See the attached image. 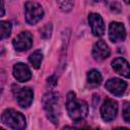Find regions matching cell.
I'll return each mask as SVG.
<instances>
[{
    "label": "cell",
    "mask_w": 130,
    "mask_h": 130,
    "mask_svg": "<svg viewBox=\"0 0 130 130\" xmlns=\"http://www.w3.org/2000/svg\"><path fill=\"white\" fill-rule=\"evenodd\" d=\"M88 24L91 28V32L95 37H102L105 32V23L102 16L99 13L91 12L88 14Z\"/></svg>",
    "instance_id": "8"
},
{
    "label": "cell",
    "mask_w": 130,
    "mask_h": 130,
    "mask_svg": "<svg viewBox=\"0 0 130 130\" xmlns=\"http://www.w3.org/2000/svg\"><path fill=\"white\" fill-rule=\"evenodd\" d=\"M12 73H13L14 78L19 82H25L31 78V72H30L29 67L26 64L21 63V62L16 63L13 66Z\"/></svg>",
    "instance_id": "11"
},
{
    "label": "cell",
    "mask_w": 130,
    "mask_h": 130,
    "mask_svg": "<svg viewBox=\"0 0 130 130\" xmlns=\"http://www.w3.org/2000/svg\"><path fill=\"white\" fill-rule=\"evenodd\" d=\"M25 20L28 24L34 25L38 23L44 16V10L41 4L34 1H27L24 5Z\"/></svg>",
    "instance_id": "4"
},
{
    "label": "cell",
    "mask_w": 130,
    "mask_h": 130,
    "mask_svg": "<svg viewBox=\"0 0 130 130\" xmlns=\"http://www.w3.org/2000/svg\"><path fill=\"white\" fill-rule=\"evenodd\" d=\"M43 107L46 112L47 118L55 125L58 124L59 121V114H60V108H59V95L57 92L49 91L43 96Z\"/></svg>",
    "instance_id": "2"
},
{
    "label": "cell",
    "mask_w": 130,
    "mask_h": 130,
    "mask_svg": "<svg viewBox=\"0 0 130 130\" xmlns=\"http://www.w3.org/2000/svg\"><path fill=\"white\" fill-rule=\"evenodd\" d=\"M126 38V29L123 23L112 21L109 25V39L113 43H119Z\"/></svg>",
    "instance_id": "7"
},
{
    "label": "cell",
    "mask_w": 130,
    "mask_h": 130,
    "mask_svg": "<svg viewBox=\"0 0 130 130\" xmlns=\"http://www.w3.org/2000/svg\"><path fill=\"white\" fill-rule=\"evenodd\" d=\"M118 113V104L112 99H106L101 107V116L105 122L113 121Z\"/></svg>",
    "instance_id": "5"
},
{
    "label": "cell",
    "mask_w": 130,
    "mask_h": 130,
    "mask_svg": "<svg viewBox=\"0 0 130 130\" xmlns=\"http://www.w3.org/2000/svg\"><path fill=\"white\" fill-rule=\"evenodd\" d=\"M110 56V49L104 40L98 41L92 47V57L95 61H104Z\"/></svg>",
    "instance_id": "12"
},
{
    "label": "cell",
    "mask_w": 130,
    "mask_h": 130,
    "mask_svg": "<svg viewBox=\"0 0 130 130\" xmlns=\"http://www.w3.org/2000/svg\"><path fill=\"white\" fill-rule=\"evenodd\" d=\"M122 116L123 119L126 123L130 124V103L126 102L123 106V110H122Z\"/></svg>",
    "instance_id": "19"
},
{
    "label": "cell",
    "mask_w": 130,
    "mask_h": 130,
    "mask_svg": "<svg viewBox=\"0 0 130 130\" xmlns=\"http://www.w3.org/2000/svg\"><path fill=\"white\" fill-rule=\"evenodd\" d=\"M94 1H101V0H94Z\"/></svg>",
    "instance_id": "22"
},
{
    "label": "cell",
    "mask_w": 130,
    "mask_h": 130,
    "mask_svg": "<svg viewBox=\"0 0 130 130\" xmlns=\"http://www.w3.org/2000/svg\"><path fill=\"white\" fill-rule=\"evenodd\" d=\"M105 87L112 94L120 96V95H122L124 93V91H125V89L127 87V83L124 80L120 79V78L114 77V78H110V79H108L106 81Z\"/></svg>",
    "instance_id": "10"
},
{
    "label": "cell",
    "mask_w": 130,
    "mask_h": 130,
    "mask_svg": "<svg viewBox=\"0 0 130 130\" xmlns=\"http://www.w3.org/2000/svg\"><path fill=\"white\" fill-rule=\"evenodd\" d=\"M42 61H43V53L41 52V50H37L35 51L34 53H31L28 57V62L30 63V65L38 69L40 68L41 64H42Z\"/></svg>",
    "instance_id": "15"
},
{
    "label": "cell",
    "mask_w": 130,
    "mask_h": 130,
    "mask_svg": "<svg viewBox=\"0 0 130 130\" xmlns=\"http://www.w3.org/2000/svg\"><path fill=\"white\" fill-rule=\"evenodd\" d=\"M4 15V0H1V16Z\"/></svg>",
    "instance_id": "20"
},
{
    "label": "cell",
    "mask_w": 130,
    "mask_h": 130,
    "mask_svg": "<svg viewBox=\"0 0 130 130\" xmlns=\"http://www.w3.org/2000/svg\"><path fill=\"white\" fill-rule=\"evenodd\" d=\"M11 34V23L9 21L2 20L0 22V39L4 40L8 38Z\"/></svg>",
    "instance_id": "16"
},
{
    "label": "cell",
    "mask_w": 130,
    "mask_h": 130,
    "mask_svg": "<svg viewBox=\"0 0 130 130\" xmlns=\"http://www.w3.org/2000/svg\"><path fill=\"white\" fill-rule=\"evenodd\" d=\"M129 22H130V16H129Z\"/></svg>",
    "instance_id": "23"
},
{
    "label": "cell",
    "mask_w": 130,
    "mask_h": 130,
    "mask_svg": "<svg viewBox=\"0 0 130 130\" xmlns=\"http://www.w3.org/2000/svg\"><path fill=\"white\" fill-rule=\"evenodd\" d=\"M66 110L72 121L81 122L88 114V105L85 101L78 100L76 94L70 91L66 98Z\"/></svg>",
    "instance_id": "1"
},
{
    "label": "cell",
    "mask_w": 130,
    "mask_h": 130,
    "mask_svg": "<svg viewBox=\"0 0 130 130\" xmlns=\"http://www.w3.org/2000/svg\"><path fill=\"white\" fill-rule=\"evenodd\" d=\"M1 122L5 126L16 130L23 129L26 126L25 117L20 112H17L13 109H7L2 113Z\"/></svg>",
    "instance_id": "3"
},
{
    "label": "cell",
    "mask_w": 130,
    "mask_h": 130,
    "mask_svg": "<svg viewBox=\"0 0 130 130\" xmlns=\"http://www.w3.org/2000/svg\"><path fill=\"white\" fill-rule=\"evenodd\" d=\"M112 68L119 75L125 78H130V65L124 58L122 57L115 58L112 61Z\"/></svg>",
    "instance_id": "13"
},
{
    "label": "cell",
    "mask_w": 130,
    "mask_h": 130,
    "mask_svg": "<svg viewBox=\"0 0 130 130\" xmlns=\"http://www.w3.org/2000/svg\"><path fill=\"white\" fill-rule=\"evenodd\" d=\"M57 2H58V5H59V8L62 11L68 12L73 7L74 0H57Z\"/></svg>",
    "instance_id": "17"
},
{
    "label": "cell",
    "mask_w": 130,
    "mask_h": 130,
    "mask_svg": "<svg viewBox=\"0 0 130 130\" xmlns=\"http://www.w3.org/2000/svg\"><path fill=\"white\" fill-rule=\"evenodd\" d=\"M40 35L43 39H49L52 35V24L51 23H46L40 29Z\"/></svg>",
    "instance_id": "18"
},
{
    "label": "cell",
    "mask_w": 130,
    "mask_h": 130,
    "mask_svg": "<svg viewBox=\"0 0 130 130\" xmlns=\"http://www.w3.org/2000/svg\"><path fill=\"white\" fill-rule=\"evenodd\" d=\"M17 104L21 108H28L34 100V91L29 87H20L15 92Z\"/></svg>",
    "instance_id": "9"
},
{
    "label": "cell",
    "mask_w": 130,
    "mask_h": 130,
    "mask_svg": "<svg viewBox=\"0 0 130 130\" xmlns=\"http://www.w3.org/2000/svg\"><path fill=\"white\" fill-rule=\"evenodd\" d=\"M86 78H87V82L90 85H94V86L100 85L102 83V80H103L101 73L95 69H91L90 71H88Z\"/></svg>",
    "instance_id": "14"
},
{
    "label": "cell",
    "mask_w": 130,
    "mask_h": 130,
    "mask_svg": "<svg viewBox=\"0 0 130 130\" xmlns=\"http://www.w3.org/2000/svg\"><path fill=\"white\" fill-rule=\"evenodd\" d=\"M12 44L14 49L18 52L27 51L32 46V36L29 31H21L14 38Z\"/></svg>",
    "instance_id": "6"
},
{
    "label": "cell",
    "mask_w": 130,
    "mask_h": 130,
    "mask_svg": "<svg viewBox=\"0 0 130 130\" xmlns=\"http://www.w3.org/2000/svg\"><path fill=\"white\" fill-rule=\"evenodd\" d=\"M124 2L127 3V4H130V0H124Z\"/></svg>",
    "instance_id": "21"
}]
</instances>
